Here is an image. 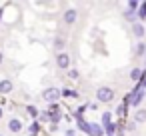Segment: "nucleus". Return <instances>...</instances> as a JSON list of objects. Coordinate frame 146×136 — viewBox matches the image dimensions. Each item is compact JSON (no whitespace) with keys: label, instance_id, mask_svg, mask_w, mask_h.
Wrapping results in <instances>:
<instances>
[{"label":"nucleus","instance_id":"nucleus-1","mask_svg":"<svg viewBox=\"0 0 146 136\" xmlns=\"http://www.w3.org/2000/svg\"><path fill=\"white\" fill-rule=\"evenodd\" d=\"M96 96H98L100 102H112L114 100V90L108 88V86H100L98 92H96Z\"/></svg>","mask_w":146,"mask_h":136},{"label":"nucleus","instance_id":"nucleus-2","mask_svg":"<svg viewBox=\"0 0 146 136\" xmlns=\"http://www.w3.org/2000/svg\"><path fill=\"white\" fill-rule=\"evenodd\" d=\"M58 96H62L58 88H46V90H44V94H42V98H44L46 102H56V100H58Z\"/></svg>","mask_w":146,"mask_h":136},{"label":"nucleus","instance_id":"nucleus-3","mask_svg":"<svg viewBox=\"0 0 146 136\" xmlns=\"http://www.w3.org/2000/svg\"><path fill=\"white\" fill-rule=\"evenodd\" d=\"M56 64H58V68H68V66H70V56L64 54V52H60V54L56 56Z\"/></svg>","mask_w":146,"mask_h":136},{"label":"nucleus","instance_id":"nucleus-4","mask_svg":"<svg viewBox=\"0 0 146 136\" xmlns=\"http://www.w3.org/2000/svg\"><path fill=\"white\" fill-rule=\"evenodd\" d=\"M12 88H14V84L10 80H2V82H0V94H8Z\"/></svg>","mask_w":146,"mask_h":136},{"label":"nucleus","instance_id":"nucleus-5","mask_svg":"<svg viewBox=\"0 0 146 136\" xmlns=\"http://www.w3.org/2000/svg\"><path fill=\"white\" fill-rule=\"evenodd\" d=\"M8 128H10V132H20V130H22V122L16 120V118H12V120L8 122Z\"/></svg>","mask_w":146,"mask_h":136},{"label":"nucleus","instance_id":"nucleus-6","mask_svg":"<svg viewBox=\"0 0 146 136\" xmlns=\"http://www.w3.org/2000/svg\"><path fill=\"white\" fill-rule=\"evenodd\" d=\"M88 126H90V128H88V134H90V136H102V134H104V130H102L98 124H88Z\"/></svg>","mask_w":146,"mask_h":136},{"label":"nucleus","instance_id":"nucleus-7","mask_svg":"<svg viewBox=\"0 0 146 136\" xmlns=\"http://www.w3.org/2000/svg\"><path fill=\"white\" fill-rule=\"evenodd\" d=\"M142 96H144V94H142V90H134V92H132V96H130V104H132V106H136V104L142 100Z\"/></svg>","mask_w":146,"mask_h":136},{"label":"nucleus","instance_id":"nucleus-8","mask_svg":"<svg viewBox=\"0 0 146 136\" xmlns=\"http://www.w3.org/2000/svg\"><path fill=\"white\" fill-rule=\"evenodd\" d=\"M74 20H76V10H66L64 12V22L66 24H72Z\"/></svg>","mask_w":146,"mask_h":136},{"label":"nucleus","instance_id":"nucleus-9","mask_svg":"<svg viewBox=\"0 0 146 136\" xmlns=\"http://www.w3.org/2000/svg\"><path fill=\"white\" fill-rule=\"evenodd\" d=\"M134 120H136V122H146V110H136Z\"/></svg>","mask_w":146,"mask_h":136},{"label":"nucleus","instance_id":"nucleus-10","mask_svg":"<svg viewBox=\"0 0 146 136\" xmlns=\"http://www.w3.org/2000/svg\"><path fill=\"white\" fill-rule=\"evenodd\" d=\"M132 30H134V36H138V38H142V36H144V26H142V24H134V28H132Z\"/></svg>","mask_w":146,"mask_h":136},{"label":"nucleus","instance_id":"nucleus-11","mask_svg":"<svg viewBox=\"0 0 146 136\" xmlns=\"http://www.w3.org/2000/svg\"><path fill=\"white\" fill-rule=\"evenodd\" d=\"M130 76H132V78H134V80H138V78H140V76H142V70H140V68H134V70H132V72H130Z\"/></svg>","mask_w":146,"mask_h":136},{"label":"nucleus","instance_id":"nucleus-12","mask_svg":"<svg viewBox=\"0 0 146 136\" xmlns=\"http://www.w3.org/2000/svg\"><path fill=\"white\" fill-rule=\"evenodd\" d=\"M60 94H62V96H68V98H74V96H76V92H74V90H68V88H64Z\"/></svg>","mask_w":146,"mask_h":136},{"label":"nucleus","instance_id":"nucleus-13","mask_svg":"<svg viewBox=\"0 0 146 136\" xmlns=\"http://www.w3.org/2000/svg\"><path fill=\"white\" fill-rule=\"evenodd\" d=\"M26 110H28V114H30L32 118H36V116H38V108H36V106H28Z\"/></svg>","mask_w":146,"mask_h":136},{"label":"nucleus","instance_id":"nucleus-14","mask_svg":"<svg viewBox=\"0 0 146 136\" xmlns=\"http://www.w3.org/2000/svg\"><path fill=\"white\" fill-rule=\"evenodd\" d=\"M54 44H56V48H58V50H62V48H64V38H56V40H54Z\"/></svg>","mask_w":146,"mask_h":136},{"label":"nucleus","instance_id":"nucleus-15","mask_svg":"<svg viewBox=\"0 0 146 136\" xmlns=\"http://www.w3.org/2000/svg\"><path fill=\"white\" fill-rule=\"evenodd\" d=\"M38 128H40V126H38V124L34 122V124L30 126V134H32V136H34V134H38Z\"/></svg>","mask_w":146,"mask_h":136},{"label":"nucleus","instance_id":"nucleus-16","mask_svg":"<svg viewBox=\"0 0 146 136\" xmlns=\"http://www.w3.org/2000/svg\"><path fill=\"white\" fill-rule=\"evenodd\" d=\"M138 16H140V18H146V4H142V6H140V12H138Z\"/></svg>","mask_w":146,"mask_h":136},{"label":"nucleus","instance_id":"nucleus-17","mask_svg":"<svg viewBox=\"0 0 146 136\" xmlns=\"http://www.w3.org/2000/svg\"><path fill=\"white\" fill-rule=\"evenodd\" d=\"M124 18H126V20H134V12H132V10H128V12L124 14Z\"/></svg>","mask_w":146,"mask_h":136},{"label":"nucleus","instance_id":"nucleus-18","mask_svg":"<svg viewBox=\"0 0 146 136\" xmlns=\"http://www.w3.org/2000/svg\"><path fill=\"white\" fill-rule=\"evenodd\" d=\"M68 76H70L72 80H76V78H78V72H76V70H70V72H68Z\"/></svg>","mask_w":146,"mask_h":136},{"label":"nucleus","instance_id":"nucleus-19","mask_svg":"<svg viewBox=\"0 0 146 136\" xmlns=\"http://www.w3.org/2000/svg\"><path fill=\"white\" fill-rule=\"evenodd\" d=\"M136 52H138V54H144V44H142V42L138 44V48H136Z\"/></svg>","mask_w":146,"mask_h":136},{"label":"nucleus","instance_id":"nucleus-20","mask_svg":"<svg viewBox=\"0 0 146 136\" xmlns=\"http://www.w3.org/2000/svg\"><path fill=\"white\" fill-rule=\"evenodd\" d=\"M128 6H130V10H134V8H138V2H130Z\"/></svg>","mask_w":146,"mask_h":136},{"label":"nucleus","instance_id":"nucleus-21","mask_svg":"<svg viewBox=\"0 0 146 136\" xmlns=\"http://www.w3.org/2000/svg\"><path fill=\"white\" fill-rule=\"evenodd\" d=\"M142 86H144V88H146V72H144V74H142Z\"/></svg>","mask_w":146,"mask_h":136},{"label":"nucleus","instance_id":"nucleus-22","mask_svg":"<svg viewBox=\"0 0 146 136\" xmlns=\"http://www.w3.org/2000/svg\"><path fill=\"white\" fill-rule=\"evenodd\" d=\"M66 136H76V134H74L72 130H68V132H66Z\"/></svg>","mask_w":146,"mask_h":136},{"label":"nucleus","instance_id":"nucleus-23","mask_svg":"<svg viewBox=\"0 0 146 136\" xmlns=\"http://www.w3.org/2000/svg\"><path fill=\"white\" fill-rule=\"evenodd\" d=\"M0 64H2V52H0Z\"/></svg>","mask_w":146,"mask_h":136},{"label":"nucleus","instance_id":"nucleus-24","mask_svg":"<svg viewBox=\"0 0 146 136\" xmlns=\"http://www.w3.org/2000/svg\"><path fill=\"white\" fill-rule=\"evenodd\" d=\"M0 118H2V108H0Z\"/></svg>","mask_w":146,"mask_h":136}]
</instances>
